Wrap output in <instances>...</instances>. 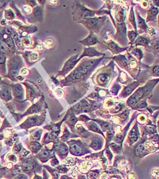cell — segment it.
<instances>
[{"label":"cell","mask_w":159,"mask_h":179,"mask_svg":"<svg viewBox=\"0 0 159 179\" xmlns=\"http://www.w3.org/2000/svg\"><path fill=\"white\" fill-rule=\"evenodd\" d=\"M20 73H21V75H23V76H26V75H28V73H29V70H27V68H22L21 70Z\"/></svg>","instance_id":"d590c367"},{"label":"cell","mask_w":159,"mask_h":179,"mask_svg":"<svg viewBox=\"0 0 159 179\" xmlns=\"http://www.w3.org/2000/svg\"><path fill=\"white\" fill-rule=\"evenodd\" d=\"M82 77H83L82 74H81L78 70L76 69L75 71H73L71 74H70V75L68 77V78H67V80H68L69 82H73V81L79 80V79H81Z\"/></svg>","instance_id":"8992f818"},{"label":"cell","mask_w":159,"mask_h":179,"mask_svg":"<svg viewBox=\"0 0 159 179\" xmlns=\"http://www.w3.org/2000/svg\"><path fill=\"white\" fill-rule=\"evenodd\" d=\"M109 77L105 74H101L98 77V82L101 85H105L108 82Z\"/></svg>","instance_id":"4fadbf2b"},{"label":"cell","mask_w":159,"mask_h":179,"mask_svg":"<svg viewBox=\"0 0 159 179\" xmlns=\"http://www.w3.org/2000/svg\"><path fill=\"white\" fill-rule=\"evenodd\" d=\"M115 59H116V60L118 62V63L120 64L121 66L123 67L127 66V64H129V61H128V60L125 58V56H119L116 57Z\"/></svg>","instance_id":"30bf717a"},{"label":"cell","mask_w":159,"mask_h":179,"mask_svg":"<svg viewBox=\"0 0 159 179\" xmlns=\"http://www.w3.org/2000/svg\"><path fill=\"white\" fill-rule=\"evenodd\" d=\"M0 95H1V97L3 98V99H6V98L8 97L10 95L9 91L7 90H1V92H0Z\"/></svg>","instance_id":"d4e9b609"},{"label":"cell","mask_w":159,"mask_h":179,"mask_svg":"<svg viewBox=\"0 0 159 179\" xmlns=\"http://www.w3.org/2000/svg\"><path fill=\"white\" fill-rule=\"evenodd\" d=\"M21 42L24 46H25V47H29V46H30L31 44H32V40H31L30 37L23 38L22 39Z\"/></svg>","instance_id":"2e32d148"},{"label":"cell","mask_w":159,"mask_h":179,"mask_svg":"<svg viewBox=\"0 0 159 179\" xmlns=\"http://www.w3.org/2000/svg\"><path fill=\"white\" fill-rule=\"evenodd\" d=\"M136 62L135 61V60H132V61L131 62V64H130V66L131 68H134L136 67Z\"/></svg>","instance_id":"b9f144b4"},{"label":"cell","mask_w":159,"mask_h":179,"mask_svg":"<svg viewBox=\"0 0 159 179\" xmlns=\"http://www.w3.org/2000/svg\"><path fill=\"white\" fill-rule=\"evenodd\" d=\"M146 106H147V103H146V100H143V101H141V102H139L137 105H136V107L138 108V109H143V108L146 107Z\"/></svg>","instance_id":"603a6c76"},{"label":"cell","mask_w":159,"mask_h":179,"mask_svg":"<svg viewBox=\"0 0 159 179\" xmlns=\"http://www.w3.org/2000/svg\"><path fill=\"white\" fill-rule=\"evenodd\" d=\"M81 147L80 146H79L78 144H73L70 147V152L72 154H75V155H79L81 154Z\"/></svg>","instance_id":"ba28073f"},{"label":"cell","mask_w":159,"mask_h":179,"mask_svg":"<svg viewBox=\"0 0 159 179\" xmlns=\"http://www.w3.org/2000/svg\"><path fill=\"white\" fill-rule=\"evenodd\" d=\"M38 59V53L36 52H33L31 53L30 55V60H32V61L34 62V61H36Z\"/></svg>","instance_id":"83f0119b"},{"label":"cell","mask_w":159,"mask_h":179,"mask_svg":"<svg viewBox=\"0 0 159 179\" xmlns=\"http://www.w3.org/2000/svg\"><path fill=\"white\" fill-rule=\"evenodd\" d=\"M148 2H147V1H142V6L144 7V8H146L147 6H148Z\"/></svg>","instance_id":"c3c4849f"},{"label":"cell","mask_w":159,"mask_h":179,"mask_svg":"<svg viewBox=\"0 0 159 179\" xmlns=\"http://www.w3.org/2000/svg\"><path fill=\"white\" fill-rule=\"evenodd\" d=\"M77 55L75 56L72 57L70 59H69L68 61L66 62V63L65 64L64 67L62 72H65V73H66V72H68L69 71V70H71L72 68L75 66V65L77 64V62L79 60V59H77Z\"/></svg>","instance_id":"6da1fadb"},{"label":"cell","mask_w":159,"mask_h":179,"mask_svg":"<svg viewBox=\"0 0 159 179\" xmlns=\"http://www.w3.org/2000/svg\"><path fill=\"white\" fill-rule=\"evenodd\" d=\"M132 55L136 56L138 58H139V59H141V58H142V56H143L142 52H141V50L139 49H136L134 50V51L132 52Z\"/></svg>","instance_id":"7402d4cb"},{"label":"cell","mask_w":159,"mask_h":179,"mask_svg":"<svg viewBox=\"0 0 159 179\" xmlns=\"http://www.w3.org/2000/svg\"><path fill=\"white\" fill-rule=\"evenodd\" d=\"M56 95L59 98H62L64 95V90L62 89L58 88L56 90Z\"/></svg>","instance_id":"d6a6232c"},{"label":"cell","mask_w":159,"mask_h":179,"mask_svg":"<svg viewBox=\"0 0 159 179\" xmlns=\"http://www.w3.org/2000/svg\"><path fill=\"white\" fill-rule=\"evenodd\" d=\"M122 105H120V104H117V106L115 107V108H114V109L112 110V112H113V113H116V112H118L119 111H120V110H121V109H122Z\"/></svg>","instance_id":"8d00e7d4"},{"label":"cell","mask_w":159,"mask_h":179,"mask_svg":"<svg viewBox=\"0 0 159 179\" xmlns=\"http://www.w3.org/2000/svg\"><path fill=\"white\" fill-rule=\"evenodd\" d=\"M88 120H89V118H88L87 116H85V115H82V116H81L80 117H79V120H81V121L86 122Z\"/></svg>","instance_id":"ab89813d"},{"label":"cell","mask_w":159,"mask_h":179,"mask_svg":"<svg viewBox=\"0 0 159 179\" xmlns=\"http://www.w3.org/2000/svg\"><path fill=\"white\" fill-rule=\"evenodd\" d=\"M5 60H6V58H5V56H3V55H0V63H3L5 62Z\"/></svg>","instance_id":"bcb514c9"},{"label":"cell","mask_w":159,"mask_h":179,"mask_svg":"<svg viewBox=\"0 0 159 179\" xmlns=\"http://www.w3.org/2000/svg\"><path fill=\"white\" fill-rule=\"evenodd\" d=\"M136 45L145 46L148 44V40H147L146 38L139 36V38H137V39H136Z\"/></svg>","instance_id":"9a60e30c"},{"label":"cell","mask_w":159,"mask_h":179,"mask_svg":"<svg viewBox=\"0 0 159 179\" xmlns=\"http://www.w3.org/2000/svg\"><path fill=\"white\" fill-rule=\"evenodd\" d=\"M87 127H89V129H90L91 131H92L97 132V133H99L103 135V133H102L101 129L98 127V125H96V124L93 123V122H91V123H89V124H88Z\"/></svg>","instance_id":"8fae6325"},{"label":"cell","mask_w":159,"mask_h":179,"mask_svg":"<svg viewBox=\"0 0 159 179\" xmlns=\"http://www.w3.org/2000/svg\"><path fill=\"white\" fill-rule=\"evenodd\" d=\"M113 105L114 103L113 102V101H111V100H108V101L105 103V106H106L107 107H111L112 106H113Z\"/></svg>","instance_id":"f35d334b"},{"label":"cell","mask_w":159,"mask_h":179,"mask_svg":"<svg viewBox=\"0 0 159 179\" xmlns=\"http://www.w3.org/2000/svg\"><path fill=\"white\" fill-rule=\"evenodd\" d=\"M7 50H8L7 46L3 42H0V52L5 54L7 52Z\"/></svg>","instance_id":"4316f807"},{"label":"cell","mask_w":159,"mask_h":179,"mask_svg":"<svg viewBox=\"0 0 159 179\" xmlns=\"http://www.w3.org/2000/svg\"><path fill=\"white\" fill-rule=\"evenodd\" d=\"M49 3H51V4H56V3H58V1H49Z\"/></svg>","instance_id":"681fc988"},{"label":"cell","mask_w":159,"mask_h":179,"mask_svg":"<svg viewBox=\"0 0 159 179\" xmlns=\"http://www.w3.org/2000/svg\"><path fill=\"white\" fill-rule=\"evenodd\" d=\"M107 178H108V175L106 173H103L100 177V179H107Z\"/></svg>","instance_id":"f6af8a7d"},{"label":"cell","mask_w":159,"mask_h":179,"mask_svg":"<svg viewBox=\"0 0 159 179\" xmlns=\"http://www.w3.org/2000/svg\"><path fill=\"white\" fill-rule=\"evenodd\" d=\"M136 36V34L134 32H129V39L131 41H133L134 40V38H135Z\"/></svg>","instance_id":"f546056e"},{"label":"cell","mask_w":159,"mask_h":179,"mask_svg":"<svg viewBox=\"0 0 159 179\" xmlns=\"http://www.w3.org/2000/svg\"><path fill=\"white\" fill-rule=\"evenodd\" d=\"M138 19H139V27L143 29H146L147 26L146 25V23H145V21L140 16H138Z\"/></svg>","instance_id":"d6986e66"},{"label":"cell","mask_w":159,"mask_h":179,"mask_svg":"<svg viewBox=\"0 0 159 179\" xmlns=\"http://www.w3.org/2000/svg\"><path fill=\"white\" fill-rule=\"evenodd\" d=\"M23 8L24 11H25V13H32V8H31V7L29 6H27H27H24L23 7Z\"/></svg>","instance_id":"74e56055"},{"label":"cell","mask_w":159,"mask_h":179,"mask_svg":"<svg viewBox=\"0 0 159 179\" xmlns=\"http://www.w3.org/2000/svg\"><path fill=\"white\" fill-rule=\"evenodd\" d=\"M129 179H136V177H135V175H134V174L131 172L129 176Z\"/></svg>","instance_id":"7dc6e473"},{"label":"cell","mask_w":159,"mask_h":179,"mask_svg":"<svg viewBox=\"0 0 159 179\" xmlns=\"http://www.w3.org/2000/svg\"><path fill=\"white\" fill-rule=\"evenodd\" d=\"M103 55V53L98 52L96 51L94 48L92 47H89V48H85L83 51V53L81 56H89V57H93V56H100Z\"/></svg>","instance_id":"277c9868"},{"label":"cell","mask_w":159,"mask_h":179,"mask_svg":"<svg viewBox=\"0 0 159 179\" xmlns=\"http://www.w3.org/2000/svg\"><path fill=\"white\" fill-rule=\"evenodd\" d=\"M6 43L7 45H8L9 47H13L14 46V43H13V40L11 38H8L6 39Z\"/></svg>","instance_id":"1f68e13d"},{"label":"cell","mask_w":159,"mask_h":179,"mask_svg":"<svg viewBox=\"0 0 159 179\" xmlns=\"http://www.w3.org/2000/svg\"><path fill=\"white\" fill-rule=\"evenodd\" d=\"M150 15H151V17L156 16L157 14H158V9L156 8H154V7H153V8H152L151 10H150Z\"/></svg>","instance_id":"f1b7e54d"},{"label":"cell","mask_w":159,"mask_h":179,"mask_svg":"<svg viewBox=\"0 0 159 179\" xmlns=\"http://www.w3.org/2000/svg\"><path fill=\"white\" fill-rule=\"evenodd\" d=\"M144 146L149 151H153V150H154V149H155V146H154V144H152V143L150 142H148L145 143Z\"/></svg>","instance_id":"ac0fdd59"},{"label":"cell","mask_w":159,"mask_h":179,"mask_svg":"<svg viewBox=\"0 0 159 179\" xmlns=\"http://www.w3.org/2000/svg\"><path fill=\"white\" fill-rule=\"evenodd\" d=\"M148 32H149L150 35H151V36L154 35V34H156L155 30L154 28H152V27H150V28H148Z\"/></svg>","instance_id":"60d3db41"},{"label":"cell","mask_w":159,"mask_h":179,"mask_svg":"<svg viewBox=\"0 0 159 179\" xmlns=\"http://www.w3.org/2000/svg\"><path fill=\"white\" fill-rule=\"evenodd\" d=\"M139 137V134L138 133V129L136 125H135L134 128H132V129L131 130L129 135V142L131 144H134V142H136L137 141V139Z\"/></svg>","instance_id":"3957f363"},{"label":"cell","mask_w":159,"mask_h":179,"mask_svg":"<svg viewBox=\"0 0 159 179\" xmlns=\"http://www.w3.org/2000/svg\"><path fill=\"white\" fill-rule=\"evenodd\" d=\"M144 149H145L144 144H140V145L138 146L137 148L136 149V154H138V155H139V154H141V153H143V151H144Z\"/></svg>","instance_id":"ffe728a7"},{"label":"cell","mask_w":159,"mask_h":179,"mask_svg":"<svg viewBox=\"0 0 159 179\" xmlns=\"http://www.w3.org/2000/svg\"><path fill=\"white\" fill-rule=\"evenodd\" d=\"M53 41L52 40H51V39H48V40L44 41V47H46V49H50V48L53 46Z\"/></svg>","instance_id":"44dd1931"},{"label":"cell","mask_w":159,"mask_h":179,"mask_svg":"<svg viewBox=\"0 0 159 179\" xmlns=\"http://www.w3.org/2000/svg\"><path fill=\"white\" fill-rule=\"evenodd\" d=\"M129 20H130L131 23H132V25L134 26V29H136V23H135V19H134V13H133L132 10L131 11L130 17H129Z\"/></svg>","instance_id":"cb8c5ba5"},{"label":"cell","mask_w":159,"mask_h":179,"mask_svg":"<svg viewBox=\"0 0 159 179\" xmlns=\"http://www.w3.org/2000/svg\"><path fill=\"white\" fill-rule=\"evenodd\" d=\"M109 47L111 51L113 53H118V52H120V51H122V49H120V48H119L118 46H117V44L113 42H111V43L109 44Z\"/></svg>","instance_id":"5bb4252c"},{"label":"cell","mask_w":159,"mask_h":179,"mask_svg":"<svg viewBox=\"0 0 159 179\" xmlns=\"http://www.w3.org/2000/svg\"><path fill=\"white\" fill-rule=\"evenodd\" d=\"M36 48L38 50H40V51H42V50L44 49V45L40 43H38L37 44V46H36Z\"/></svg>","instance_id":"7bdbcfd3"},{"label":"cell","mask_w":159,"mask_h":179,"mask_svg":"<svg viewBox=\"0 0 159 179\" xmlns=\"http://www.w3.org/2000/svg\"><path fill=\"white\" fill-rule=\"evenodd\" d=\"M14 92H15V94L16 96H19L22 94V92H23V88L20 85H17L15 87V89H14Z\"/></svg>","instance_id":"e0dca14e"},{"label":"cell","mask_w":159,"mask_h":179,"mask_svg":"<svg viewBox=\"0 0 159 179\" xmlns=\"http://www.w3.org/2000/svg\"><path fill=\"white\" fill-rule=\"evenodd\" d=\"M146 115L144 114H141V115H139V117H138V120L139 121V123H143L145 121H146Z\"/></svg>","instance_id":"836d02e7"},{"label":"cell","mask_w":159,"mask_h":179,"mask_svg":"<svg viewBox=\"0 0 159 179\" xmlns=\"http://www.w3.org/2000/svg\"><path fill=\"white\" fill-rule=\"evenodd\" d=\"M6 18L10 19H12L13 17H14V14H13V12L11 11V10H8V11H6Z\"/></svg>","instance_id":"e575fe53"},{"label":"cell","mask_w":159,"mask_h":179,"mask_svg":"<svg viewBox=\"0 0 159 179\" xmlns=\"http://www.w3.org/2000/svg\"><path fill=\"white\" fill-rule=\"evenodd\" d=\"M91 167V162H83V163H81L80 167H79V170L83 173L86 172L88 170H90Z\"/></svg>","instance_id":"9c48e42d"},{"label":"cell","mask_w":159,"mask_h":179,"mask_svg":"<svg viewBox=\"0 0 159 179\" xmlns=\"http://www.w3.org/2000/svg\"><path fill=\"white\" fill-rule=\"evenodd\" d=\"M81 42H82V44L86 46H91L94 45V44H97L98 43V40L97 37L94 34L91 33L87 38H85L83 41H81Z\"/></svg>","instance_id":"7a4b0ae2"},{"label":"cell","mask_w":159,"mask_h":179,"mask_svg":"<svg viewBox=\"0 0 159 179\" xmlns=\"http://www.w3.org/2000/svg\"><path fill=\"white\" fill-rule=\"evenodd\" d=\"M158 66L157 65V66H156L153 69V73H155V74H157V75H158Z\"/></svg>","instance_id":"ee69618b"},{"label":"cell","mask_w":159,"mask_h":179,"mask_svg":"<svg viewBox=\"0 0 159 179\" xmlns=\"http://www.w3.org/2000/svg\"><path fill=\"white\" fill-rule=\"evenodd\" d=\"M98 21H99V19L97 18H89L86 21V23H87L88 27L94 28V27L97 26Z\"/></svg>","instance_id":"52a82bcc"},{"label":"cell","mask_w":159,"mask_h":179,"mask_svg":"<svg viewBox=\"0 0 159 179\" xmlns=\"http://www.w3.org/2000/svg\"><path fill=\"white\" fill-rule=\"evenodd\" d=\"M64 163L68 165V166H72V164H74V159L71 157L67 158V159L64 161Z\"/></svg>","instance_id":"4dcf8cb0"},{"label":"cell","mask_w":159,"mask_h":179,"mask_svg":"<svg viewBox=\"0 0 159 179\" xmlns=\"http://www.w3.org/2000/svg\"><path fill=\"white\" fill-rule=\"evenodd\" d=\"M139 83H138V82H134V83L131 84H130V85L128 86L127 87H126L125 88H124L123 92H122L123 95L124 96H129V94H131V93H132V91L134 90L138 86H139Z\"/></svg>","instance_id":"5b68a950"},{"label":"cell","mask_w":159,"mask_h":179,"mask_svg":"<svg viewBox=\"0 0 159 179\" xmlns=\"http://www.w3.org/2000/svg\"><path fill=\"white\" fill-rule=\"evenodd\" d=\"M90 146H91V148H92V149H94V150H99L100 149H101L102 144L99 139H96L91 141Z\"/></svg>","instance_id":"7c38bea8"},{"label":"cell","mask_w":159,"mask_h":179,"mask_svg":"<svg viewBox=\"0 0 159 179\" xmlns=\"http://www.w3.org/2000/svg\"><path fill=\"white\" fill-rule=\"evenodd\" d=\"M34 15L36 17H42V10L40 8H36L35 10H34Z\"/></svg>","instance_id":"484cf974"}]
</instances>
